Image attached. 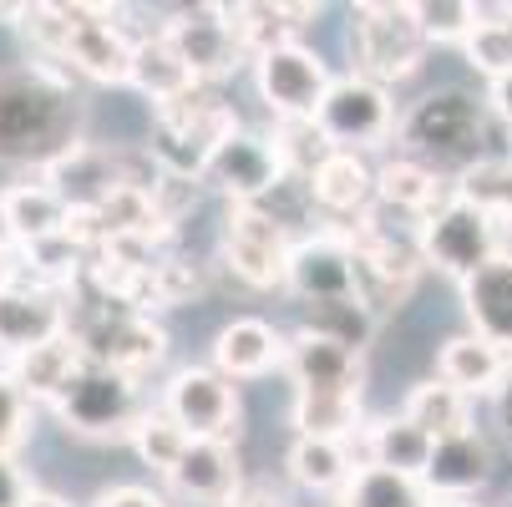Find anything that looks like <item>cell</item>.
<instances>
[{
  "label": "cell",
  "instance_id": "cell-31",
  "mask_svg": "<svg viewBox=\"0 0 512 507\" xmlns=\"http://www.w3.org/2000/svg\"><path fill=\"white\" fill-rule=\"evenodd\" d=\"M365 442H371V467H386V472H401V477H421L436 442L406 416H381L365 426Z\"/></svg>",
  "mask_w": 512,
  "mask_h": 507
},
{
  "label": "cell",
  "instance_id": "cell-13",
  "mask_svg": "<svg viewBox=\"0 0 512 507\" xmlns=\"http://www.w3.org/2000/svg\"><path fill=\"white\" fill-rule=\"evenodd\" d=\"M203 183L224 193L229 208H249V203H264L269 193H279V188L289 183V173H284V163H279V153H274L269 132L239 127L224 148L213 153Z\"/></svg>",
  "mask_w": 512,
  "mask_h": 507
},
{
  "label": "cell",
  "instance_id": "cell-16",
  "mask_svg": "<svg viewBox=\"0 0 512 507\" xmlns=\"http://www.w3.org/2000/svg\"><path fill=\"white\" fill-rule=\"evenodd\" d=\"M289 295L300 305L355 300V249L340 229H320V234L295 244V259H289Z\"/></svg>",
  "mask_w": 512,
  "mask_h": 507
},
{
  "label": "cell",
  "instance_id": "cell-21",
  "mask_svg": "<svg viewBox=\"0 0 512 507\" xmlns=\"http://www.w3.org/2000/svg\"><path fill=\"white\" fill-rule=\"evenodd\" d=\"M492 467H497L492 442L472 426L462 437L436 442V452L421 472V487H426V497H477L492 482Z\"/></svg>",
  "mask_w": 512,
  "mask_h": 507
},
{
  "label": "cell",
  "instance_id": "cell-12",
  "mask_svg": "<svg viewBox=\"0 0 512 507\" xmlns=\"http://www.w3.org/2000/svg\"><path fill=\"white\" fill-rule=\"evenodd\" d=\"M163 411L193 442H234L239 431V386L213 366H183L163 386Z\"/></svg>",
  "mask_w": 512,
  "mask_h": 507
},
{
  "label": "cell",
  "instance_id": "cell-45",
  "mask_svg": "<svg viewBox=\"0 0 512 507\" xmlns=\"http://www.w3.org/2000/svg\"><path fill=\"white\" fill-rule=\"evenodd\" d=\"M0 254H21V239H16V224L6 213V198H0Z\"/></svg>",
  "mask_w": 512,
  "mask_h": 507
},
{
  "label": "cell",
  "instance_id": "cell-10",
  "mask_svg": "<svg viewBox=\"0 0 512 507\" xmlns=\"http://www.w3.org/2000/svg\"><path fill=\"white\" fill-rule=\"evenodd\" d=\"M254 87H259V102L269 107L274 122H310V117H320L335 77L320 61V51L295 41V46H279V51L254 61Z\"/></svg>",
  "mask_w": 512,
  "mask_h": 507
},
{
  "label": "cell",
  "instance_id": "cell-41",
  "mask_svg": "<svg viewBox=\"0 0 512 507\" xmlns=\"http://www.w3.org/2000/svg\"><path fill=\"white\" fill-rule=\"evenodd\" d=\"M92 507H168V497H163V492H153V487L122 482V487L97 492V502H92Z\"/></svg>",
  "mask_w": 512,
  "mask_h": 507
},
{
  "label": "cell",
  "instance_id": "cell-33",
  "mask_svg": "<svg viewBox=\"0 0 512 507\" xmlns=\"http://www.w3.org/2000/svg\"><path fill=\"white\" fill-rule=\"evenodd\" d=\"M365 426L360 396H295V437L350 442Z\"/></svg>",
  "mask_w": 512,
  "mask_h": 507
},
{
  "label": "cell",
  "instance_id": "cell-28",
  "mask_svg": "<svg viewBox=\"0 0 512 507\" xmlns=\"http://www.w3.org/2000/svg\"><path fill=\"white\" fill-rule=\"evenodd\" d=\"M6 213H11V224H16V239L21 249L31 244H46L56 234H66V219H71V208L61 203V193L46 183V178H26V183H11L6 193Z\"/></svg>",
  "mask_w": 512,
  "mask_h": 507
},
{
  "label": "cell",
  "instance_id": "cell-30",
  "mask_svg": "<svg viewBox=\"0 0 512 507\" xmlns=\"http://www.w3.org/2000/svg\"><path fill=\"white\" fill-rule=\"evenodd\" d=\"M289 482H300L305 492H345L355 477V457L345 442H320V437H295L284 452Z\"/></svg>",
  "mask_w": 512,
  "mask_h": 507
},
{
  "label": "cell",
  "instance_id": "cell-7",
  "mask_svg": "<svg viewBox=\"0 0 512 507\" xmlns=\"http://www.w3.org/2000/svg\"><path fill=\"white\" fill-rule=\"evenodd\" d=\"M502 229L487 208H477L462 188L431 213L421 219V254H426V269L436 274H452L457 284L472 279L482 264H492L502 254Z\"/></svg>",
  "mask_w": 512,
  "mask_h": 507
},
{
  "label": "cell",
  "instance_id": "cell-5",
  "mask_svg": "<svg viewBox=\"0 0 512 507\" xmlns=\"http://www.w3.org/2000/svg\"><path fill=\"white\" fill-rule=\"evenodd\" d=\"M426 51H431V41L416 21V6H406V0H360L350 11L355 77L376 82V87H396V82L416 77Z\"/></svg>",
  "mask_w": 512,
  "mask_h": 507
},
{
  "label": "cell",
  "instance_id": "cell-48",
  "mask_svg": "<svg viewBox=\"0 0 512 507\" xmlns=\"http://www.w3.org/2000/svg\"><path fill=\"white\" fill-rule=\"evenodd\" d=\"M21 279V264H16V254H0V289L6 284H16Z\"/></svg>",
  "mask_w": 512,
  "mask_h": 507
},
{
  "label": "cell",
  "instance_id": "cell-25",
  "mask_svg": "<svg viewBox=\"0 0 512 507\" xmlns=\"http://www.w3.org/2000/svg\"><path fill=\"white\" fill-rule=\"evenodd\" d=\"M82 366H87V355H82L77 340H71V330L56 335V340H46V345H36V350H26V355H11L6 360L11 381L21 386V396L31 406H56V396L71 386V376H77Z\"/></svg>",
  "mask_w": 512,
  "mask_h": 507
},
{
  "label": "cell",
  "instance_id": "cell-19",
  "mask_svg": "<svg viewBox=\"0 0 512 507\" xmlns=\"http://www.w3.org/2000/svg\"><path fill=\"white\" fill-rule=\"evenodd\" d=\"M163 482H168L183 502H193V507H229L249 477H244V467H239L234 442H188L183 462H178Z\"/></svg>",
  "mask_w": 512,
  "mask_h": 507
},
{
  "label": "cell",
  "instance_id": "cell-14",
  "mask_svg": "<svg viewBox=\"0 0 512 507\" xmlns=\"http://www.w3.org/2000/svg\"><path fill=\"white\" fill-rule=\"evenodd\" d=\"M163 31H168V41L178 46L183 66L193 71V82H203V87H218L224 77H234L239 66H249L239 36L229 31V21H224V11H218V6L178 11V16L163 21Z\"/></svg>",
  "mask_w": 512,
  "mask_h": 507
},
{
  "label": "cell",
  "instance_id": "cell-26",
  "mask_svg": "<svg viewBox=\"0 0 512 507\" xmlns=\"http://www.w3.org/2000/svg\"><path fill=\"white\" fill-rule=\"evenodd\" d=\"M452 193H457V178H442L436 168H426V163H416L406 153L381 163V203L406 213V219H416V224L431 219V213L442 208Z\"/></svg>",
  "mask_w": 512,
  "mask_h": 507
},
{
  "label": "cell",
  "instance_id": "cell-42",
  "mask_svg": "<svg viewBox=\"0 0 512 507\" xmlns=\"http://www.w3.org/2000/svg\"><path fill=\"white\" fill-rule=\"evenodd\" d=\"M36 487L26 482V472L16 467V457H0V507H26Z\"/></svg>",
  "mask_w": 512,
  "mask_h": 507
},
{
  "label": "cell",
  "instance_id": "cell-49",
  "mask_svg": "<svg viewBox=\"0 0 512 507\" xmlns=\"http://www.w3.org/2000/svg\"><path fill=\"white\" fill-rule=\"evenodd\" d=\"M431 507H482L477 497H431Z\"/></svg>",
  "mask_w": 512,
  "mask_h": 507
},
{
  "label": "cell",
  "instance_id": "cell-40",
  "mask_svg": "<svg viewBox=\"0 0 512 507\" xmlns=\"http://www.w3.org/2000/svg\"><path fill=\"white\" fill-rule=\"evenodd\" d=\"M31 437V401L11 381V371L0 366V457H16V447Z\"/></svg>",
  "mask_w": 512,
  "mask_h": 507
},
{
  "label": "cell",
  "instance_id": "cell-27",
  "mask_svg": "<svg viewBox=\"0 0 512 507\" xmlns=\"http://www.w3.org/2000/svg\"><path fill=\"white\" fill-rule=\"evenodd\" d=\"M127 87H137L153 107H168V102H178L183 92H193L198 82H193V71L183 66L178 46L168 41V31L158 26V31H142V36H137L132 82H127Z\"/></svg>",
  "mask_w": 512,
  "mask_h": 507
},
{
  "label": "cell",
  "instance_id": "cell-44",
  "mask_svg": "<svg viewBox=\"0 0 512 507\" xmlns=\"http://www.w3.org/2000/svg\"><path fill=\"white\" fill-rule=\"evenodd\" d=\"M229 507H284V502H279V492H274L269 482H244Z\"/></svg>",
  "mask_w": 512,
  "mask_h": 507
},
{
  "label": "cell",
  "instance_id": "cell-39",
  "mask_svg": "<svg viewBox=\"0 0 512 507\" xmlns=\"http://www.w3.org/2000/svg\"><path fill=\"white\" fill-rule=\"evenodd\" d=\"M416 21L431 46H462L477 31L482 6H472V0H416Z\"/></svg>",
  "mask_w": 512,
  "mask_h": 507
},
{
  "label": "cell",
  "instance_id": "cell-35",
  "mask_svg": "<svg viewBox=\"0 0 512 507\" xmlns=\"http://www.w3.org/2000/svg\"><path fill=\"white\" fill-rule=\"evenodd\" d=\"M462 56L472 71H482L487 82L512 71V6H482L477 31L462 41Z\"/></svg>",
  "mask_w": 512,
  "mask_h": 507
},
{
  "label": "cell",
  "instance_id": "cell-20",
  "mask_svg": "<svg viewBox=\"0 0 512 507\" xmlns=\"http://www.w3.org/2000/svg\"><path fill=\"white\" fill-rule=\"evenodd\" d=\"M462 315L472 335L512 355V249H502L472 279H462Z\"/></svg>",
  "mask_w": 512,
  "mask_h": 507
},
{
  "label": "cell",
  "instance_id": "cell-6",
  "mask_svg": "<svg viewBox=\"0 0 512 507\" xmlns=\"http://www.w3.org/2000/svg\"><path fill=\"white\" fill-rule=\"evenodd\" d=\"M56 421L71 431V437H87V442H127L132 426L142 421L148 401L137 391V376H122L112 366H87L71 376V386L56 396Z\"/></svg>",
  "mask_w": 512,
  "mask_h": 507
},
{
  "label": "cell",
  "instance_id": "cell-29",
  "mask_svg": "<svg viewBox=\"0 0 512 507\" xmlns=\"http://www.w3.org/2000/svg\"><path fill=\"white\" fill-rule=\"evenodd\" d=\"M401 416L416 421L431 442H447V437H462V431H472V401H467L457 386H447L442 376L416 381L411 396H406V406H401Z\"/></svg>",
  "mask_w": 512,
  "mask_h": 507
},
{
  "label": "cell",
  "instance_id": "cell-43",
  "mask_svg": "<svg viewBox=\"0 0 512 507\" xmlns=\"http://www.w3.org/2000/svg\"><path fill=\"white\" fill-rule=\"evenodd\" d=\"M487 107H492V117L512 132V71H507V77H497V82H487Z\"/></svg>",
  "mask_w": 512,
  "mask_h": 507
},
{
  "label": "cell",
  "instance_id": "cell-15",
  "mask_svg": "<svg viewBox=\"0 0 512 507\" xmlns=\"http://www.w3.org/2000/svg\"><path fill=\"white\" fill-rule=\"evenodd\" d=\"M71 330V300L51 284H36V279H16L0 289V355H26L56 335Z\"/></svg>",
  "mask_w": 512,
  "mask_h": 507
},
{
  "label": "cell",
  "instance_id": "cell-11",
  "mask_svg": "<svg viewBox=\"0 0 512 507\" xmlns=\"http://www.w3.org/2000/svg\"><path fill=\"white\" fill-rule=\"evenodd\" d=\"M315 122H320V132L335 142L340 153H371L401 127L391 87H376V82L355 77V71L330 87V97H325Z\"/></svg>",
  "mask_w": 512,
  "mask_h": 507
},
{
  "label": "cell",
  "instance_id": "cell-3",
  "mask_svg": "<svg viewBox=\"0 0 512 507\" xmlns=\"http://www.w3.org/2000/svg\"><path fill=\"white\" fill-rule=\"evenodd\" d=\"M244 122L234 117V107L224 102L218 87H193L183 92L178 102L168 107H153V127H148V142L142 148L153 153V163L168 173V178H188V183H203L213 153L239 132Z\"/></svg>",
  "mask_w": 512,
  "mask_h": 507
},
{
  "label": "cell",
  "instance_id": "cell-47",
  "mask_svg": "<svg viewBox=\"0 0 512 507\" xmlns=\"http://www.w3.org/2000/svg\"><path fill=\"white\" fill-rule=\"evenodd\" d=\"M26 507H71L66 497H56V492H46V487H36L31 497H26Z\"/></svg>",
  "mask_w": 512,
  "mask_h": 507
},
{
  "label": "cell",
  "instance_id": "cell-1",
  "mask_svg": "<svg viewBox=\"0 0 512 507\" xmlns=\"http://www.w3.org/2000/svg\"><path fill=\"white\" fill-rule=\"evenodd\" d=\"M82 137V97L56 61H26L0 71V168L46 173Z\"/></svg>",
  "mask_w": 512,
  "mask_h": 507
},
{
  "label": "cell",
  "instance_id": "cell-24",
  "mask_svg": "<svg viewBox=\"0 0 512 507\" xmlns=\"http://www.w3.org/2000/svg\"><path fill=\"white\" fill-rule=\"evenodd\" d=\"M284 350H289V340L269 320L244 315L213 335V371L239 386V381H254V376H269L274 366H284Z\"/></svg>",
  "mask_w": 512,
  "mask_h": 507
},
{
  "label": "cell",
  "instance_id": "cell-46",
  "mask_svg": "<svg viewBox=\"0 0 512 507\" xmlns=\"http://www.w3.org/2000/svg\"><path fill=\"white\" fill-rule=\"evenodd\" d=\"M497 416H502V431H507V442H512V376H507V386L497 396Z\"/></svg>",
  "mask_w": 512,
  "mask_h": 507
},
{
  "label": "cell",
  "instance_id": "cell-18",
  "mask_svg": "<svg viewBox=\"0 0 512 507\" xmlns=\"http://www.w3.org/2000/svg\"><path fill=\"white\" fill-rule=\"evenodd\" d=\"M310 208H320L325 219H335L330 229H350L355 219H365L381 203V168H371L365 153H330L325 168L305 183Z\"/></svg>",
  "mask_w": 512,
  "mask_h": 507
},
{
  "label": "cell",
  "instance_id": "cell-22",
  "mask_svg": "<svg viewBox=\"0 0 512 507\" xmlns=\"http://www.w3.org/2000/svg\"><path fill=\"white\" fill-rule=\"evenodd\" d=\"M229 21V31L239 36L249 66L279 46H295V36L320 16V6H284V0H234V6H218Z\"/></svg>",
  "mask_w": 512,
  "mask_h": 507
},
{
  "label": "cell",
  "instance_id": "cell-23",
  "mask_svg": "<svg viewBox=\"0 0 512 507\" xmlns=\"http://www.w3.org/2000/svg\"><path fill=\"white\" fill-rule=\"evenodd\" d=\"M436 376H442L447 386H457L467 401H482V396L497 401L507 376H512V355H502L482 335L462 330V335L442 340V350H436Z\"/></svg>",
  "mask_w": 512,
  "mask_h": 507
},
{
  "label": "cell",
  "instance_id": "cell-36",
  "mask_svg": "<svg viewBox=\"0 0 512 507\" xmlns=\"http://www.w3.org/2000/svg\"><path fill=\"white\" fill-rule=\"evenodd\" d=\"M340 507H431L421 477H401L386 467H360L340 492Z\"/></svg>",
  "mask_w": 512,
  "mask_h": 507
},
{
  "label": "cell",
  "instance_id": "cell-17",
  "mask_svg": "<svg viewBox=\"0 0 512 507\" xmlns=\"http://www.w3.org/2000/svg\"><path fill=\"white\" fill-rule=\"evenodd\" d=\"M284 371L295 381V396H360L365 391V355L335 340H320L310 330L289 335Z\"/></svg>",
  "mask_w": 512,
  "mask_h": 507
},
{
  "label": "cell",
  "instance_id": "cell-34",
  "mask_svg": "<svg viewBox=\"0 0 512 507\" xmlns=\"http://www.w3.org/2000/svg\"><path fill=\"white\" fill-rule=\"evenodd\" d=\"M269 142H274L284 173L295 178V183H310V178L325 168V158L335 153V142L320 132L315 117H310V122H274V127H269Z\"/></svg>",
  "mask_w": 512,
  "mask_h": 507
},
{
  "label": "cell",
  "instance_id": "cell-8",
  "mask_svg": "<svg viewBox=\"0 0 512 507\" xmlns=\"http://www.w3.org/2000/svg\"><path fill=\"white\" fill-rule=\"evenodd\" d=\"M66 46L61 61L71 77H87L97 87H127L132 82V56H137V36L122 26V11L112 6H66Z\"/></svg>",
  "mask_w": 512,
  "mask_h": 507
},
{
  "label": "cell",
  "instance_id": "cell-38",
  "mask_svg": "<svg viewBox=\"0 0 512 507\" xmlns=\"http://www.w3.org/2000/svg\"><path fill=\"white\" fill-rule=\"evenodd\" d=\"M457 188H462L477 208H487V213H492L502 234H512V153H497V158L477 163Z\"/></svg>",
  "mask_w": 512,
  "mask_h": 507
},
{
  "label": "cell",
  "instance_id": "cell-37",
  "mask_svg": "<svg viewBox=\"0 0 512 507\" xmlns=\"http://www.w3.org/2000/svg\"><path fill=\"white\" fill-rule=\"evenodd\" d=\"M127 442H132V452H137L142 462H148L153 472H163V477H168V472L183 462V452H188V442H193V437H188V431L163 411V401H158V406L142 411V421L132 426V437H127Z\"/></svg>",
  "mask_w": 512,
  "mask_h": 507
},
{
  "label": "cell",
  "instance_id": "cell-2",
  "mask_svg": "<svg viewBox=\"0 0 512 507\" xmlns=\"http://www.w3.org/2000/svg\"><path fill=\"white\" fill-rule=\"evenodd\" d=\"M492 107L487 97L467 92V87H436L426 97H416L406 112H401V127H396V142L401 153L436 168L442 178H467L477 163L497 158L487 142H492Z\"/></svg>",
  "mask_w": 512,
  "mask_h": 507
},
{
  "label": "cell",
  "instance_id": "cell-4",
  "mask_svg": "<svg viewBox=\"0 0 512 507\" xmlns=\"http://www.w3.org/2000/svg\"><path fill=\"white\" fill-rule=\"evenodd\" d=\"M66 300H71V340L97 366H112L122 376H148L168 355V330L153 315H137L87 284H77Z\"/></svg>",
  "mask_w": 512,
  "mask_h": 507
},
{
  "label": "cell",
  "instance_id": "cell-9",
  "mask_svg": "<svg viewBox=\"0 0 512 507\" xmlns=\"http://www.w3.org/2000/svg\"><path fill=\"white\" fill-rule=\"evenodd\" d=\"M295 234L279 213L264 203L229 208L224 224V264L249 284V289H289V259H295Z\"/></svg>",
  "mask_w": 512,
  "mask_h": 507
},
{
  "label": "cell",
  "instance_id": "cell-32",
  "mask_svg": "<svg viewBox=\"0 0 512 507\" xmlns=\"http://www.w3.org/2000/svg\"><path fill=\"white\" fill-rule=\"evenodd\" d=\"M376 325H381V320H376L371 310H365L360 300L305 305V320H300V330H310V335H320V340H335V345H345V350H355V355L371 350Z\"/></svg>",
  "mask_w": 512,
  "mask_h": 507
}]
</instances>
